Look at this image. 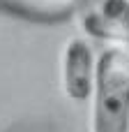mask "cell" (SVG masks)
I'll return each instance as SVG.
<instances>
[{
	"label": "cell",
	"instance_id": "cell-1",
	"mask_svg": "<svg viewBox=\"0 0 129 132\" xmlns=\"http://www.w3.org/2000/svg\"><path fill=\"white\" fill-rule=\"evenodd\" d=\"M92 132H129V46L108 44L97 56Z\"/></svg>",
	"mask_w": 129,
	"mask_h": 132
},
{
	"label": "cell",
	"instance_id": "cell-3",
	"mask_svg": "<svg viewBox=\"0 0 129 132\" xmlns=\"http://www.w3.org/2000/svg\"><path fill=\"white\" fill-rule=\"evenodd\" d=\"M95 70L97 58L92 53V46L81 39L72 37L62 53V90L74 102H85L92 95L95 86Z\"/></svg>",
	"mask_w": 129,
	"mask_h": 132
},
{
	"label": "cell",
	"instance_id": "cell-4",
	"mask_svg": "<svg viewBox=\"0 0 129 132\" xmlns=\"http://www.w3.org/2000/svg\"><path fill=\"white\" fill-rule=\"evenodd\" d=\"M78 0H0V7L37 21H62L67 19Z\"/></svg>",
	"mask_w": 129,
	"mask_h": 132
},
{
	"label": "cell",
	"instance_id": "cell-2",
	"mask_svg": "<svg viewBox=\"0 0 129 132\" xmlns=\"http://www.w3.org/2000/svg\"><path fill=\"white\" fill-rule=\"evenodd\" d=\"M81 23L97 39L129 46V0H88L81 7Z\"/></svg>",
	"mask_w": 129,
	"mask_h": 132
}]
</instances>
